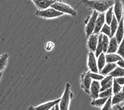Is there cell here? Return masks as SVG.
I'll use <instances>...</instances> for the list:
<instances>
[{"label":"cell","mask_w":124,"mask_h":110,"mask_svg":"<svg viewBox=\"0 0 124 110\" xmlns=\"http://www.w3.org/2000/svg\"><path fill=\"white\" fill-rule=\"evenodd\" d=\"M122 91L123 92H124V85L122 86Z\"/></svg>","instance_id":"obj_44"},{"label":"cell","mask_w":124,"mask_h":110,"mask_svg":"<svg viewBox=\"0 0 124 110\" xmlns=\"http://www.w3.org/2000/svg\"><path fill=\"white\" fill-rule=\"evenodd\" d=\"M122 59L117 54H107L106 55V63H116Z\"/></svg>","instance_id":"obj_18"},{"label":"cell","mask_w":124,"mask_h":110,"mask_svg":"<svg viewBox=\"0 0 124 110\" xmlns=\"http://www.w3.org/2000/svg\"><path fill=\"white\" fill-rule=\"evenodd\" d=\"M118 45H119V44H118V42L116 39V37L113 36L112 37L110 38L107 54H115L116 52H117Z\"/></svg>","instance_id":"obj_15"},{"label":"cell","mask_w":124,"mask_h":110,"mask_svg":"<svg viewBox=\"0 0 124 110\" xmlns=\"http://www.w3.org/2000/svg\"><path fill=\"white\" fill-rule=\"evenodd\" d=\"M9 55L4 54L0 56V73H2L8 64Z\"/></svg>","instance_id":"obj_20"},{"label":"cell","mask_w":124,"mask_h":110,"mask_svg":"<svg viewBox=\"0 0 124 110\" xmlns=\"http://www.w3.org/2000/svg\"><path fill=\"white\" fill-rule=\"evenodd\" d=\"M98 38H99V34H91L88 37L87 44L89 51H91L93 52H96L97 42H98Z\"/></svg>","instance_id":"obj_12"},{"label":"cell","mask_w":124,"mask_h":110,"mask_svg":"<svg viewBox=\"0 0 124 110\" xmlns=\"http://www.w3.org/2000/svg\"><path fill=\"white\" fill-rule=\"evenodd\" d=\"M101 83L97 80L92 81L91 85L90 87V90H89V95L94 100L99 98V93H100L101 90Z\"/></svg>","instance_id":"obj_9"},{"label":"cell","mask_w":124,"mask_h":110,"mask_svg":"<svg viewBox=\"0 0 124 110\" xmlns=\"http://www.w3.org/2000/svg\"><path fill=\"white\" fill-rule=\"evenodd\" d=\"M28 110H36L35 109V107H33V106H30L28 108Z\"/></svg>","instance_id":"obj_39"},{"label":"cell","mask_w":124,"mask_h":110,"mask_svg":"<svg viewBox=\"0 0 124 110\" xmlns=\"http://www.w3.org/2000/svg\"><path fill=\"white\" fill-rule=\"evenodd\" d=\"M87 67L89 71L94 73H99V70L97 67V63L96 61V57L94 53L89 51L87 57Z\"/></svg>","instance_id":"obj_7"},{"label":"cell","mask_w":124,"mask_h":110,"mask_svg":"<svg viewBox=\"0 0 124 110\" xmlns=\"http://www.w3.org/2000/svg\"><path fill=\"white\" fill-rule=\"evenodd\" d=\"M123 23H124V16L123 17Z\"/></svg>","instance_id":"obj_42"},{"label":"cell","mask_w":124,"mask_h":110,"mask_svg":"<svg viewBox=\"0 0 124 110\" xmlns=\"http://www.w3.org/2000/svg\"><path fill=\"white\" fill-rule=\"evenodd\" d=\"M117 65L120 67L124 68V59H121L117 62Z\"/></svg>","instance_id":"obj_37"},{"label":"cell","mask_w":124,"mask_h":110,"mask_svg":"<svg viewBox=\"0 0 124 110\" xmlns=\"http://www.w3.org/2000/svg\"><path fill=\"white\" fill-rule=\"evenodd\" d=\"M112 85H113V79L111 81H110V82H108V83L106 84V85H104V86H101V87L100 92H103V91L106 90H107V89L108 88H110L112 87Z\"/></svg>","instance_id":"obj_34"},{"label":"cell","mask_w":124,"mask_h":110,"mask_svg":"<svg viewBox=\"0 0 124 110\" xmlns=\"http://www.w3.org/2000/svg\"><path fill=\"white\" fill-rule=\"evenodd\" d=\"M106 23V19H105V13H99L96 20V26H95L94 31L93 34H99L102 28L103 25Z\"/></svg>","instance_id":"obj_11"},{"label":"cell","mask_w":124,"mask_h":110,"mask_svg":"<svg viewBox=\"0 0 124 110\" xmlns=\"http://www.w3.org/2000/svg\"><path fill=\"white\" fill-rule=\"evenodd\" d=\"M102 37H103V34L100 33L99 34V38H98V42H97V47H96V57H98L101 54H102L103 52V49H102Z\"/></svg>","instance_id":"obj_19"},{"label":"cell","mask_w":124,"mask_h":110,"mask_svg":"<svg viewBox=\"0 0 124 110\" xmlns=\"http://www.w3.org/2000/svg\"><path fill=\"white\" fill-rule=\"evenodd\" d=\"M113 78H114L109 75H107V76H106V77L104 78H103V79L101 80V86H104V85H105L106 84L108 83V82H110V81H111Z\"/></svg>","instance_id":"obj_33"},{"label":"cell","mask_w":124,"mask_h":110,"mask_svg":"<svg viewBox=\"0 0 124 110\" xmlns=\"http://www.w3.org/2000/svg\"><path fill=\"white\" fill-rule=\"evenodd\" d=\"M36 15L38 16L39 17H42L44 19H54L58 17L61 16L63 15V13L56 11L55 9L52 8H48L44 10H37Z\"/></svg>","instance_id":"obj_5"},{"label":"cell","mask_w":124,"mask_h":110,"mask_svg":"<svg viewBox=\"0 0 124 110\" xmlns=\"http://www.w3.org/2000/svg\"><path fill=\"white\" fill-rule=\"evenodd\" d=\"M109 39H108V37L107 35L103 34L102 37V49L103 52L104 53H107V50H108V45H109Z\"/></svg>","instance_id":"obj_26"},{"label":"cell","mask_w":124,"mask_h":110,"mask_svg":"<svg viewBox=\"0 0 124 110\" xmlns=\"http://www.w3.org/2000/svg\"><path fill=\"white\" fill-rule=\"evenodd\" d=\"M106 55L104 52L100 54L98 57V60H97V67L99 70V72L102 70L104 67L106 65Z\"/></svg>","instance_id":"obj_21"},{"label":"cell","mask_w":124,"mask_h":110,"mask_svg":"<svg viewBox=\"0 0 124 110\" xmlns=\"http://www.w3.org/2000/svg\"><path fill=\"white\" fill-rule=\"evenodd\" d=\"M113 11L117 21L120 22L124 17V6L121 0H114Z\"/></svg>","instance_id":"obj_6"},{"label":"cell","mask_w":124,"mask_h":110,"mask_svg":"<svg viewBox=\"0 0 124 110\" xmlns=\"http://www.w3.org/2000/svg\"><path fill=\"white\" fill-rule=\"evenodd\" d=\"M112 97L108 98L106 103L103 106L101 110H112Z\"/></svg>","instance_id":"obj_32"},{"label":"cell","mask_w":124,"mask_h":110,"mask_svg":"<svg viewBox=\"0 0 124 110\" xmlns=\"http://www.w3.org/2000/svg\"><path fill=\"white\" fill-rule=\"evenodd\" d=\"M2 75H3V72H2V73H0V80H1V79Z\"/></svg>","instance_id":"obj_41"},{"label":"cell","mask_w":124,"mask_h":110,"mask_svg":"<svg viewBox=\"0 0 124 110\" xmlns=\"http://www.w3.org/2000/svg\"><path fill=\"white\" fill-rule=\"evenodd\" d=\"M117 67V65L116 63H107V64H106V65L104 67L102 70L99 73L104 76L107 75L108 74L109 75V73L112 72Z\"/></svg>","instance_id":"obj_16"},{"label":"cell","mask_w":124,"mask_h":110,"mask_svg":"<svg viewBox=\"0 0 124 110\" xmlns=\"http://www.w3.org/2000/svg\"><path fill=\"white\" fill-rule=\"evenodd\" d=\"M113 94L112 92V87L110 88H108L106 90L103 91V92H100L99 93V98H108L112 97V95Z\"/></svg>","instance_id":"obj_28"},{"label":"cell","mask_w":124,"mask_h":110,"mask_svg":"<svg viewBox=\"0 0 124 110\" xmlns=\"http://www.w3.org/2000/svg\"><path fill=\"white\" fill-rule=\"evenodd\" d=\"M122 108H123V109H124V106H123Z\"/></svg>","instance_id":"obj_46"},{"label":"cell","mask_w":124,"mask_h":110,"mask_svg":"<svg viewBox=\"0 0 124 110\" xmlns=\"http://www.w3.org/2000/svg\"><path fill=\"white\" fill-rule=\"evenodd\" d=\"M117 108H118V110H124V109L120 107V106H118V105H117Z\"/></svg>","instance_id":"obj_40"},{"label":"cell","mask_w":124,"mask_h":110,"mask_svg":"<svg viewBox=\"0 0 124 110\" xmlns=\"http://www.w3.org/2000/svg\"><path fill=\"white\" fill-rule=\"evenodd\" d=\"M109 75L112 76L113 78L124 76V68L120 67H117L112 72L109 73Z\"/></svg>","instance_id":"obj_22"},{"label":"cell","mask_w":124,"mask_h":110,"mask_svg":"<svg viewBox=\"0 0 124 110\" xmlns=\"http://www.w3.org/2000/svg\"><path fill=\"white\" fill-rule=\"evenodd\" d=\"M114 11H113V6L110 8L106 11V14H105V19H106V23L108 25H110V23H111L112 21L113 17H114Z\"/></svg>","instance_id":"obj_25"},{"label":"cell","mask_w":124,"mask_h":110,"mask_svg":"<svg viewBox=\"0 0 124 110\" xmlns=\"http://www.w3.org/2000/svg\"><path fill=\"white\" fill-rule=\"evenodd\" d=\"M51 8L55 9L56 11L61 12L63 14H68L72 16H76L77 15L76 10L73 9L69 4L60 1H56L51 6Z\"/></svg>","instance_id":"obj_3"},{"label":"cell","mask_w":124,"mask_h":110,"mask_svg":"<svg viewBox=\"0 0 124 110\" xmlns=\"http://www.w3.org/2000/svg\"><path fill=\"white\" fill-rule=\"evenodd\" d=\"M117 53L120 57L124 59V37L121 42H120V44L118 45V50H117Z\"/></svg>","instance_id":"obj_31"},{"label":"cell","mask_w":124,"mask_h":110,"mask_svg":"<svg viewBox=\"0 0 124 110\" xmlns=\"http://www.w3.org/2000/svg\"><path fill=\"white\" fill-rule=\"evenodd\" d=\"M88 74L89 76H90L91 78L94 80H102L104 78V76L101 74H99L98 73H94V72H91V71H88Z\"/></svg>","instance_id":"obj_30"},{"label":"cell","mask_w":124,"mask_h":110,"mask_svg":"<svg viewBox=\"0 0 124 110\" xmlns=\"http://www.w3.org/2000/svg\"><path fill=\"white\" fill-rule=\"evenodd\" d=\"M81 88L86 92L87 94H89V90H90V87L91 85L92 79L90 76H89L88 72H86L83 73L81 75Z\"/></svg>","instance_id":"obj_8"},{"label":"cell","mask_w":124,"mask_h":110,"mask_svg":"<svg viewBox=\"0 0 124 110\" xmlns=\"http://www.w3.org/2000/svg\"><path fill=\"white\" fill-rule=\"evenodd\" d=\"M39 10H44L51 7L56 1L55 0H32Z\"/></svg>","instance_id":"obj_10"},{"label":"cell","mask_w":124,"mask_h":110,"mask_svg":"<svg viewBox=\"0 0 124 110\" xmlns=\"http://www.w3.org/2000/svg\"><path fill=\"white\" fill-rule=\"evenodd\" d=\"M100 33L105 34V35H107V36L111 38V29H110V25L105 23L104 25H103L102 28L101 29Z\"/></svg>","instance_id":"obj_29"},{"label":"cell","mask_w":124,"mask_h":110,"mask_svg":"<svg viewBox=\"0 0 124 110\" xmlns=\"http://www.w3.org/2000/svg\"><path fill=\"white\" fill-rule=\"evenodd\" d=\"M72 98H73V93L71 91V85L69 83H67L66 84L63 96L61 98L59 104H58L60 110H69L70 103Z\"/></svg>","instance_id":"obj_2"},{"label":"cell","mask_w":124,"mask_h":110,"mask_svg":"<svg viewBox=\"0 0 124 110\" xmlns=\"http://www.w3.org/2000/svg\"><path fill=\"white\" fill-rule=\"evenodd\" d=\"M54 44L53 42H49L47 44H46V46H45V49H46V51H50L52 49L53 47H54Z\"/></svg>","instance_id":"obj_36"},{"label":"cell","mask_w":124,"mask_h":110,"mask_svg":"<svg viewBox=\"0 0 124 110\" xmlns=\"http://www.w3.org/2000/svg\"><path fill=\"white\" fill-rule=\"evenodd\" d=\"M55 110H60V108H59V105L58 104H56L55 106Z\"/></svg>","instance_id":"obj_38"},{"label":"cell","mask_w":124,"mask_h":110,"mask_svg":"<svg viewBox=\"0 0 124 110\" xmlns=\"http://www.w3.org/2000/svg\"><path fill=\"white\" fill-rule=\"evenodd\" d=\"M115 37H116V39L118 42V44H120L124 37V23H123V18L119 22L118 28H117V31L115 34Z\"/></svg>","instance_id":"obj_14"},{"label":"cell","mask_w":124,"mask_h":110,"mask_svg":"<svg viewBox=\"0 0 124 110\" xmlns=\"http://www.w3.org/2000/svg\"><path fill=\"white\" fill-rule=\"evenodd\" d=\"M122 91V86L120 85L116 82L115 78H113V85H112V92L113 94H117Z\"/></svg>","instance_id":"obj_27"},{"label":"cell","mask_w":124,"mask_h":110,"mask_svg":"<svg viewBox=\"0 0 124 110\" xmlns=\"http://www.w3.org/2000/svg\"><path fill=\"white\" fill-rule=\"evenodd\" d=\"M98 15H99V13L96 11L93 10L91 16L87 17L86 22H85V23L86 24L85 31H86V36H87V38L94 33L95 26H96V20L98 17Z\"/></svg>","instance_id":"obj_4"},{"label":"cell","mask_w":124,"mask_h":110,"mask_svg":"<svg viewBox=\"0 0 124 110\" xmlns=\"http://www.w3.org/2000/svg\"><path fill=\"white\" fill-rule=\"evenodd\" d=\"M61 100V98L57 99L56 100L51 101V102H46L43 104H41L39 106L35 107L36 110H50L51 109L54 108V106L57 104H59Z\"/></svg>","instance_id":"obj_13"},{"label":"cell","mask_w":124,"mask_h":110,"mask_svg":"<svg viewBox=\"0 0 124 110\" xmlns=\"http://www.w3.org/2000/svg\"><path fill=\"white\" fill-rule=\"evenodd\" d=\"M55 110V106H54V108H52L51 109V110Z\"/></svg>","instance_id":"obj_43"},{"label":"cell","mask_w":124,"mask_h":110,"mask_svg":"<svg viewBox=\"0 0 124 110\" xmlns=\"http://www.w3.org/2000/svg\"><path fill=\"white\" fill-rule=\"evenodd\" d=\"M108 98H98L97 99L93 100L91 102V105L96 107H102L106 103Z\"/></svg>","instance_id":"obj_23"},{"label":"cell","mask_w":124,"mask_h":110,"mask_svg":"<svg viewBox=\"0 0 124 110\" xmlns=\"http://www.w3.org/2000/svg\"><path fill=\"white\" fill-rule=\"evenodd\" d=\"M118 24H119V22L117 21L116 16H114L112 21L111 23H110V29H111V37H112L113 36H114L115 35V34H116V31H117V28H118Z\"/></svg>","instance_id":"obj_24"},{"label":"cell","mask_w":124,"mask_h":110,"mask_svg":"<svg viewBox=\"0 0 124 110\" xmlns=\"http://www.w3.org/2000/svg\"><path fill=\"white\" fill-rule=\"evenodd\" d=\"M124 101V92L121 91L119 93L115 94L112 98V105H118Z\"/></svg>","instance_id":"obj_17"},{"label":"cell","mask_w":124,"mask_h":110,"mask_svg":"<svg viewBox=\"0 0 124 110\" xmlns=\"http://www.w3.org/2000/svg\"><path fill=\"white\" fill-rule=\"evenodd\" d=\"M82 3L88 8L99 13H104L114 4V0H83Z\"/></svg>","instance_id":"obj_1"},{"label":"cell","mask_w":124,"mask_h":110,"mask_svg":"<svg viewBox=\"0 0 124 110\" xmlns=\"http://www.w3.org/2000/svg\"><path fill=\"white\" fill-rule=\"evenodd\" d=\"M55 1H60V0H55Z\"/></svg>","instance_id":"obj_45"},{"label":"cell","mask_w":124,"mask_h":110,"mask_svg":"<svg viewBox=\"0 0 124 110\" xmlns=\"http://www.w3.org/2000/svg\"><path fill=\"white\" fill-rule=\"evenodd\" d=\"M116 82L121 86H124V76H120V77H117L114 78Z\"/></svg>","instance_id":"obj_35"}]
</instances>
